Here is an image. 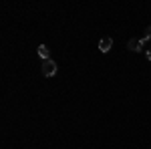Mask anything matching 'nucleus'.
Returning <instances> with one entry per match:
<instances>
[{"label":"nucleus","mask_w":151,"mask_h":149,"mask_svg":"<svg viewBox=\"0 0 151 149\" xmlns=\"http://www.w3.org/2000/svg\"><path fill=\"white\" fill-rule=\"evenodd\" d=\"M145 46V42L141 40V38H131L127 42V48L129 50H133V53H141V48Z\"/></svg>","instance_id":"f03ea898"},{"label":"nucleus","mask_w":151,"mask_h":149,"mask_svg":"<svg viewBox=\"0 0 151 149\" xmlns=\"http://www.w3.org/2000/svg\"><path fill=\"white\" fill-rule=\"evenodd\" d=\"M111 46H113V38H111V36L101 38V42H99V50H101V53H109Z\"/></svg>","instance_id":"7ed1b4c3"},{"label":"nucleus","mask_w":151,"mask_h":149,"mask_svg":"<svg viewBox=\"0 0 151 149\" xmlns=\"http://www.w3.org/2000/svg\"><path fill=\"white\" fill-rule=\"evenodd\" d=\"M48 55H50V53H48V46H47V45H40V46H38V57L42 58V60H47V58H50Z\"/></svg>","instance_id":"20e7f679"},{"label":"nucleus","mask_w":151,"mask_h":149,"mask_svg":"<svg viewBox=\"0 0 151 149\" xmlns=\"http://www.w3.org/2000/svg\"><path fill=\"white\" fill-rule=\"evenodd\" d=\"M149 38H151V26H149V28H147V30H145V35L141 36V40H143V42H147Z\"/></svg>","instance_id":"39448f33"},{"label":"nucleus","mask_w":151,"mask_h":149,"mask_svg":"<svg viewBox=\"0 0 151 149\" xmlns=\"http://www.w3.org/2000/svg\"><path fill=\"white\" fill-rule=\"evenodd\" d=\"M147 58H149V60H151V50H147Z\"/></svg>","instance_id":"423d86ee"},{"label":"nucleus","mask_w":151,"mask_h":149,"mask_svg":"<svg viewBox=\"0 0 151 149\" xmlns=\"http://www.w3.org/2000/svg\"><path fill=\"white\" fill-rule=\"evenodd\" d=\"M55 73H57V63H55L52 58L42 60V75H45V77H52Z\"/></svg>","instance_id":"f257e3e1"}]
</instances>
